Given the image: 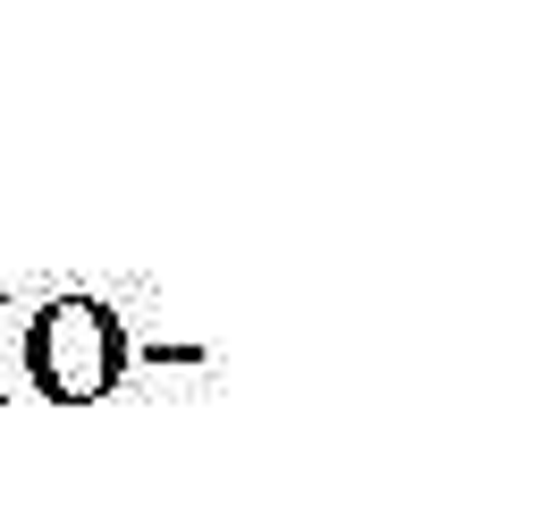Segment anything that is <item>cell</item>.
I'll list each match as a JSON object with an SVG mask.
<instances>
[{"label":"cell","mask_w":557,"mask_h":506,"mask_svg":"<svg viewBox=\"0 0 557 506\" xmlns=\"http://www.w3.org/2000/svg\"><path fill=\"white\" fill-rule=\"evenodd\" d=\"M26 380L51 388V397H102L110 380H119V321L85 296L51 304L35 330H26Z\"/></svg>","instance_id":"1"}]
</instances>
